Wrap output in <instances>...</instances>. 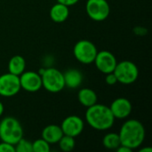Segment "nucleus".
Wrapping results in <instances>:
<instances>
[{"mask_svg": "<svg viewBox=\"0 0 152 152\" xmlns=\"http://www.w3.org/2000/svg\"><path fill=\"white\" fill-rule=\"evenodd\" d=\"M121 145L126 146L131 150L140 147L145 139V128L143 125L136 120L130 119L123 124L119 131Z\"/></svg>", "mask_w": 152, "mask_h": 152, "instance_id": "nucleus-1", "label": "nucleus"}, {"mask_svg": "<svg viewBox=\"0 0 152 152\" xmlns=\"http://www.w3.org/2000/svg\"><path fill=\"white\" fill-rule=\"evenodd\" d=\"M86 119L91 127L99 131L111 128L115 121V118L110 107L98 103H95L87 109Z\"/></svg>", "mask_w": 152, "mask_h": 152, "instance_id": "nucleus-2", "label": "nucleus"}, {"mask_svg": "<svg viewBox=\"0 0 152 152\" xmlns=\"http://www.w3.org/2000/svg\"><path fill=\"white\" fill-rule=\"evenodd\" d=\"M23 137V129L13 117H6L0 122V140L15 145Z\"/></svg>", "mask_w": 152, "mask_h": 152, "instance_id": "nucleus-3", "label": "nucleus"}, {"mask_svg": "<svg viewBox=\"0 0 152 152\" xmlns=\"http://www.w3.org/2000/svg\"><path fill=\"white\" fill-rule=\"evenodd\" d=\"M113 73L115 74L118 82L123 85H130L137 80L139 69L134 62L123 61L117 63Z\"/></svg>", "mask_w": 152, "mask_h": 152, "instance_id": "nucleus-4", "label": "nucleus"}, {"mask_svg": "<svg viewBox=\"0 0 152 152\" xmlns=\"http://www.w3.org/2000/svg\"><path fill=\"white\" fill-rule=\"evenodd\" d=\"M41 78L42 86L50 93H59L65 87L63 73L55 68L45 69Z\"/></svg>", "mask_w": 152, "mask_h": 152, "instance_id": "nucleus-5", "label": "nucleus"}, {"mask_svg": "<svg viewBox=\"0 0 152 152\" xmlns=\"http://www.w3.org/2000/svg\"><path fill=\"white\" fill-rule=\"evenodd\" d=\"M98 51L96 46L88 40L78 41L73 50L76 59L83 64H90L94 61Z\"/></svg>", "mask_w": 152, "mask_h": 152, "instance_id": "nucleus-6", "label": "nucleus"}, {"mask_svg": "<svg viewBox=\"0 0 152 152\" xmlns=\"http://www.w3.org/2000/svg\"><path fill=\"white\" fill-rule=\"evenodd\" d=\"M86 10L88 16L95 21L106 20L110 12V7L106 0H87Z\"/></svg>", "mask_w": 152, "mask_h": 152, "instance_id": "nucleus-7", "label": "nucleus"}, {"mask_svg": "<svg viewBox=\"0 0 152 152\" xmlns=\"http://www.w3.org/2000/svg\"><path fill=\"white\" fill-rule=\"evenodd\" d=\"M20 77L12 73H5L0 76V95L12 97L16 95L20 90Z\"/></svg>", "mask_w": 152, "mask_h": 152, "instance_id": "nucleus-8", "label": "nucleus"}, {"mask_svg": "<svg viewBox=\"0 0 152 152\" xmlns=\"http://www.w3.org/2000/svg\"><path fill=\"white\" fill-rule=\"evenodd\" d=\"M94 62L95 63L96 68L103 74L113 72L118 63L115 55L109 51L98 52Z\"/></svg>", "mask_w": 152, "mask_h": 152, "instance_id": "nucleus-9", "label": "nucleus"}, {"mask_svg": "<svg viewBox=\"0 0 152 152\" xmlns=\"http://www.w3.org/2000/svg\"><path fill=\"white\" fill-rule=\"evenodd\" d=\"M20 88L29 93H35L42 87L41 75L35 71H24L20 76Z\"/></svg>", "mask_w": 152, "mask_h": 152, "instance_id": "nucleus-10", "label": "nucleus"}, {"mask_svg": "<svg viewBox=\"0 0 152 152\" xmlns=\"http://www.w3.org/2000/svg\"><path fill=\"white\" fill-rule=\"evenodd\" d=\"M84 121L83 119L76 115L67 117L61 123V128L63 132V134L77 137L84 130Z\"/></svg>", "mask_w": 152, "mask_h": 152, "instance_id": "nucleus-11", "label": "nucleus"}, {"mask_svg": "<svg viewBox=\"0 0 152 152\" xmlns=\"http://www.w3.org/2000/svg\"><path fill=\"white\" fill-rule=\"evenodd\" d=\"M115 118L124 119L129 117L132 112V103L126 98H118L114 100L110 107Z\"/></svg>", "mask_w": 152, "mask_h": 152, "instance_id": "nucleus-12", "label": "nucleus"}, {"mask_svg": "<svg viewBox=\"0 0 152 152\" xmlns=\"http://www.w3.org/2000/svg\"><path fill=\"white\" fill-rule=\"evenodd\" d=\"M63 136V132L58 125H49L45 126L42 131V138L49 144L58 143L61 138Z\"/></svg>", "mask_w": 152, "mask_h": 152, "instance_id": "nucleus-13", "label": "nucleus"}, {"mask_svg": "<svg viewBox=\"0 0 152 152\" xmlns=\"http://www.w3.org/2000/svg\"><path fill=\"white\" fill-rule=\"evenodd\" d=\"M69 14V6L61 3L55 4L50 9V18L54 22L61 23L65 21L68 19Z\"/></svg>", "mask_w": 152, "mask_h": 152, "instance_id": "nucleus-14", "label": "nucleus"}, {"mask_svg": "<svg viewBox=\"0 0 152 152\" xmlns=\"http://www.w3.org/2000/svg\"><path fill=\"white\" fill-rule=\"evenodd\" d=\"M63 77H64L65 86L71 89L77 88L83 81L82 73L75 69H69L65 73H63Z\"/></svg>", "mask_w": 152, "mask_h": 152, "instance_id": "nucleus-15", "label": "nucleus"}, {"mask_svg": "<svg viewBox=\"0 0 152 152\" xmlns=\"http://www.w3.org/2000/svg\"><path fill=\"white\" fill-rule=\"evenodd\" d=\"M78 102L85 107L89 108L95 103H97V94L96 93L90 88H82L79 90L77 94Z\"/></svg>", "mask_w": 152, "mask_h": 152, "instance_id": "nucleus-16", "label": "nucleus"}, {"mask_svg": "<svg viewBox=\"0 0 152 152\" xmlns=\"http://www.w3.org/2000/svg\"><path fill=\"white\" fill-rule=\"evenodd\" d=\"M26 68V61L24 58L20 55H15L11 58L8 63L9 72L14 74L16 76H20L22 72H24Z\"/></svg>", "mask_w": 152, "mask_h": 152, "instance_id": "nucleus-17", "label": "nucleus"}, {"mask_svg": "<svg viewBox=\"0 0 152 152\" xmlns=\"http://www.w3.org/2000/svg\"><path fill=\"white\" fill-rule=\"evenodd\" d=\"M102 144L106 149L109 150H116L118 147L121 145V141L118 134L116 133H109L102 139Z\"/></svg>", "mask_w": 152, "mask_h": 152, "instance_id": "nucleus-18", "label": "nucleus"}, {"mask_svg": "<svg viewBox=\"0 0 152 152\" xmlns=\"http://www.w3.org/2000/svg\"><path fill=\"white\" fill-rule=\"evenodd\" d=\"M58 143L62 151L69 152L71 151L75 148L76 142H75L74 137L63 134V136L61 138V140L58 142Z\"/></svg>", "mask_w": 152, "mask_h": 152, "instance_id": "nucleus-19", "label": "nucleus"}, {"mask_svg": "<svg viewBox=\"0 0 152 152\" xmlns=\"http://www.w3.org/2000/svg\"><path fill=\"white\" fill-rule=\"evenodd\" d=\"M50 144L45 141L43 138L36 140L32 142V151L33 152H49L50 151Z\"/></svg>", "mask_w": 152, "mask_h": 152, "instance_id": "nucleus-20", "label": "nucleus"}, {"mask_svg": "<svg viewBox=\"0 0 152 152\" xmlns=\"http://www.w3.org/2000/svg\"><path fill=\"white\" fill-rule=\"evenodd\" d=\"M16 152H33L32 151V142L25 140L23 137L14 145Z\"/></svg>", "mask_w": 152, "mask_h": 152, "instance_id": "nucleus-21", "label": "nucleus"}, {"mask_svg": "<svg viewBox=\"0 0 152 152\" xmlns=\"http://www.w3.org/2000/svg\"><path fill=\"white\" fill-rule=\"evenodd\" d=\"M0 152H15V147L11 143L2 142L0 143Z\"/></svg>", "mask_w": 152, "mask_h": 152, "instance_id": "nucleus-22", "label": "nucleus"}, {"mask_svg": "<svg viewBox=\"0 0 152 152\" xmlns=\"http://www.w3.org/2000/svg\"><path fill=\"white\" fill-rule=\"evenodd\" d=\"M105 81H106V83H107L108 85H110V86H113V85H115V84L118 82L117 77H116V76H115V74H114L113 72L106 74Z\"/></svg>", "mask_w": 152, "mask_h": 152, "instance_id": "nucleus-23", "label": "nucleus"}, {"mask_svg": "<svg viewBox=\"0 0 152 152\" xmlns=\"http://www.w3.org/2000/svg\"><path fill=\"white\" fill-rule=\"evenodd\" d=\"M79 0H57L58 3H61V4H63L67 6H71V5H74L76 4Z\"/></svg>", "mask_w": 152, "mask_h": 152, "instance_id": "nucleus-24", "label": "nucleus"}, {"mask_svg": "<svg viewBox=\"0 0 152 152\" xmlns=\"http://www.w3.org/2000/svg\"><path fill=\"white\" fill-rule=\"evenodd\" d=\"M117 151L118 152H132L133 150H131L130 148L126 147V146H124V145H120L119 147H118L117 149Z\"/></svg>", "mask_w": 152, "mask_h": 152, "instance_id": "nucleus-25", "label": "nucleus"}, {"mask_svg": "<svg viewBox=\"0 0 152 152\" xmlns=\"http://www.w3.org/2000/svg\"><path fill=\"white\" fill-rule=\"evenodd\" d=\"M140 152H152V149L151 147L148 148H143L142 150H140Z\"/></svg>", "mask_w": 152, "mask_h": 152, "instance_id": "nucleus-26", "label": "nucleus"}, {"mask_svg": "<svg viewBox=\"0 0 152 152\" xmlns=\"http://www.w3.org/2000/svg\"><path fill=\"white\" fill-rule=\"evenodd\" d=\"M3 113H4V105H3V103L0 102V117L3 115Z\"/></svg>", "mask_w": 152, "mask_h": 152, "instance_id": "nucleus-27", "label": "nucleus"}]
</instances>
